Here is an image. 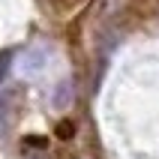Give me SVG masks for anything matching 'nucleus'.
<instances>
[{
  "label": "nucleus",
  "instance_id": "f257e3e1",
  "mask_svg": "<svg viewBox=\"0 0 159 159\" xmlns=\"http://www.w3.org/2000/svg\"><path fill=\"white\" fill-rule=\"evenodd\" d=\"M45 63H48L45 48L33 45V48H27V51L21 54V60H18V72H21L24 78H33V75H39V72L45 69Z\"/></svg>",
  "mask_w": 159,
  "mask_h": 159
},
{
  "label": "nucleus",
  "instance_id": "f03ea898",
  "mask_svg": "<svg viewBox=\"0 0 159 159\" xmlns=\"http://www.w3.org/2000/svg\"><path fill=\"white\" fill-rule=\"evenodd\" d=\"M6 69H9V54H0V78L6 75Z\"/></svg>",
  "mask_w": 159,
  "mask_h": 159
}]
</instances>
